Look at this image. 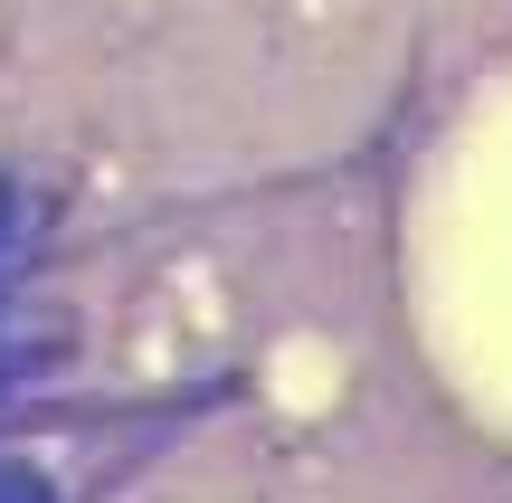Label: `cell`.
Masks as SVG:
<instances>
[{
    "label": "cell",
    "instance_id": "cell-1",
    "mask_svg": "<svg viewBox=\"0 0 512 503\" xmlns=\"http://www.w3.org/2000/svg\"><path fill=\"white\" fill-rule=\"evenodd\" d=\"M437 257H446V342L465 333L475 352V390L512 409V114H494L484 143H465V200L437 219Z\"/></svg>",
    "mask_w": 512,
    "mask_h": 503
}]
</instances>
